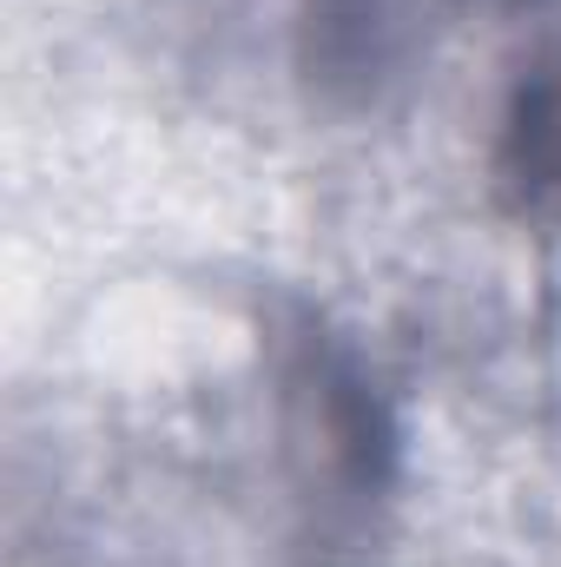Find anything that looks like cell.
<instances>
[{
    "label": "cell",
    "mask_w": 561,
    "mask_h": 567,
    "mask_svg": "<svg viewBox=\"0 0 561 567\" xmlns=\"http://www.w3.org/2000/svg\"><path fill=\"white\" fill-rule=\"evenodd\" d=\"M509 140H516V178L561 185V86H529L522 93V113H516Z\"/></svg>",
    "instance_id": "6da1fadb"
}]
</instances>
